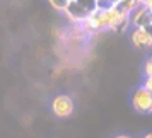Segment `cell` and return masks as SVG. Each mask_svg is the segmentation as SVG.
I'll use <instances>...</instances> for the list:
<instances>
[{"label": "cell", "instance_id": "cell-6", "mask_svg": "<svg viewBox=\"0 0 152 138\" xmlns=\"http://www.w3.org/2000/svg\"><path fill=\"white\" fill-rule=\"evenodd\" d=\"M115 7L121 12V14H128L130 15L133 10H137L140 7V2L138 0H118L115 4Z\"/></svg>", "mask_w": 152, "mask_h": 138}, {"label": "cell", "instance_id": "cell-13", "mask_svg": "<svg viewBox=\"0 0 152 138\" xmlns=\"http://www.w3.org/2000/svg\"><path fill=\"white\" fill-rule=\"evenodd\" d=\"M142 138H152V131H151V133H145V135H144Z\"/></svg>", "mask_w": 152, "mask_h": 138}, {"label": "cell", "instance_id": "cell-14", "mask_svg": "<svg viewBox=\"0 0 152 138\" xmlns=\"http://www.w3.org/2000/svg\"><path fill=\"white\" fill-rule=\"evenodd\" d=\"M149 9H151V10H152V5H151V7H149Z\"/></svg>", "mask_w": 152, "mask_h": 138}, {"label": "cell", "instance_id": "cell-15", "mask_svg": "<svg viewBox=\"0 0 152 138\" xmlns=\"http://www.w3.org/2000/svg\"><path fill=\"white\" fill-rule=\"evenodd\" d=\"M69 2H70V0H69Z\"/></svg>", "mask_w": 152, "mask_h": 138}, {"label": "cell", "instance_id": "cell-4", "mask_svg": "<svg viewBox=\"0 0 152 138\" xmlns=\"http://www.w3.org/2000/svg\"><path fill=\"white\" fill-rule=\"evenodd\" d=\"M65 14H67V17H69L70 21L74 22H82L87 15H89V12L87 10H84L79 4H77L75 0H70L69 4H67V7H65V10H63Z\"/></svg>", "mask_w": 152, "mask_h": 138}, {"label": "cell", "instance_id": "cell-12", "mask_svg": "<svg viewBox=\"0 0 152 138\" xmlns=\"http://www.w3.org/2000/svg\"><path fill=\"white\" fill-rule=\"evenodd\" d=\"M113 138H132L130 135H123V133H120V135H116V137H113Z\"/></svg>", "mask_w": 152, "mask_h": 138}, {"label": "cell", "instance_id": "cell-8", "mask_svg": "<svg viewBox=\"0 0 152 138\" xmlns=\"http://www.w3.org/2000/svg\"><path fill=\"white\" fill-rule=\"evenodd\" d=\"M48 2L55 10H60V12H63L65 7H67V4H69V0H48Z\"/></svg>", "mask_w": 152, "mask_h": 138}, {"label": "cell", "instance_id": "cell-10", "mask_svg": "<svg viewBox=\"0 0 152 138\" xmlns=\"http://www.w3.org/2000/svg\"><path fill=\"white\" fill-rule=\"evenodd\" d=\"M142 87H145V89H147V90L152 94V77H145L144 85H142Z\"/></svg>", "mask_w": 152, "mask_h": 138}, {"label": "cell", "instance_id": "cell-7", "mask_svg": "<svg viewBox=\"0 0 152 138\" xmlns=\"http://www.w3.org/2000/svg\"><path fill=\"white\" fill-rule=\"evenodd\" d=\"M77 4L84 9V10H87V12H92V10H96V0H75Z\"/></svg>", "mask_w": 152, "mask_h": 138}, {"label": "cell", "instance_id": "cell-2", "mask_svg": "<svg viewBox=\"0 0 152 138\" xmlns=\"http://www.w3.org/2000/svg\"><path fill=\"white\" fill-rule=\"evenodd\" d=\"M75 109L72 97L67 94H58L55 96V99L51 101V111L56 118H69L72 116V113Z\"/></svg>", "mask_w": 152, "mask_h": 138}, {"label": "cell", "instance_id": "cell-11", "mask_svg": "<svg viewBox=\"0 0 152 138\" xmlns=\"http://www.w3.org/2000/svg\"><path fill=\"white\" fill-rule=\"evenodd\" d=\"M144 31L147 33V34L151 36V39H152V24H149V26H145L144 28Z\"/></svg>", "mask_w": 152, "mask_h": 138}, {"label": "cell", "instance_id": "cell-1", "mask_svg": "<svg viewBox=\"0 0 152 138\" xmlns=\"http://www.w3.org/2000/svg\"><path fill=\"white\" fill-rule=\"evenodd\" d=\"M132 106L133 109L140 113V114H149L152 113V94L145 87H137L132 92Z\"/></svg>", "mask_w": 152, "mask_h": 138}, {"label": "cell", "instance_id": "cell-5", "mask_svg": "<svg viewBox=\"0 0 152 138\" xmlns=\"http://www.w3.org/2000/svg\"><path fill=\"white\" fill-rule=\"evenodd\" d=\"M132 43H133V46L138 49H149L152 46V39L151 36L145 33L144 29H133V33H132Z\"/></svg>", "mask_w": 152, "mask_h": 138}, {"label": "cell", "instance_id": "cell-9", "mask_svg": "<svg viewBox=\"0 0 152 138\" xmlns=\"http://www.w3.org/2000/svg\"><path fill=\"white\" fill-rule=\"evenodd\" d=\"M144 75L145 77H152V56H149L144 63Z\"/></svg>", "mask_w": 152, "mask_h": 138}, {"label": "cell", "instance_id": "cell-3", "mask_svg": "<svg viewBox=\"0 0 152 138\" xmlns=\"http://www.w3.org/2000/svg\"><path fill=\"white\" fill-rule=\"evenodd\" d=\"M130 24L135 29H144L145 26L152 24V10L145 5H140L130 14Z\"/></svg>", "mask_w": 152, "mask_h": 138}]
</instances>
